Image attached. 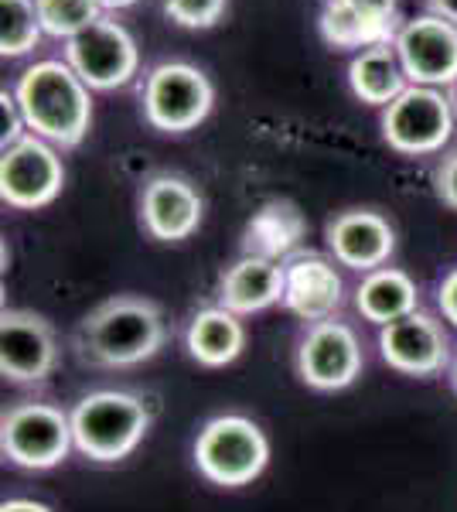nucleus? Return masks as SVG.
<instances>
[{
	"label": "nucleus",
	"mask_w": 457,
	"mask_h": 512,
	"mask_svg": "<svg viewBox=\"0 0 457 512\" xmlns=\"http://www.w3.org/2000/svg\"><path fill=\"white\" fill-rule=\"evenodd\" d=\"M222 308L232 315H256L270 304L284 301V267L263 256H243L226 270L219 284Z\"/></svg>",
	"instance_id": "f3484780"
},
{
	"label": "nucleus",
	"mask_w": 457,
	"mask_h": 512,
	"mask_svg": "<svg viewBox=\"0 0 457 512\" xmlns=\"http://www.w3.org/2000/svg\"><path fill=\"white\" fill-rule=\"evenodd\" d=\"M0 120H4V130H0V144H4V147L18 144V140H24L31 134L28 123H24L18 96L7 93V89H0Z\"/></svg>",
	"instance_id": "a878e982"
},
{
	"label": "nucleus",
	"mask_w": 457,
	"mask_h": 512,
	"mask_svg": "<svg viewBox=\"0 0 457 512\" xmlns=\"http://www.w3.org/2000/svg\"><path fill=\"white\" fill-rule=\"evenodd\" d=\"M437 195L444 198V205H451L457 212V151L447 154L444 164L437 168Z\"/></svg>",
	"instance_id": "bb28decb"
},
{
	"label": "nucleus",
	"mask_w": 457,
	"mask_h": 512,
	"mask_svg": "<svg viewBox=\"0 0 457 512\" xmlns=\"http://www.w3.org/2000/svg\"><path fill=\"white\" fill-rule=\"evenodd\" d=\"M348 86H352V93L359 96L362 103L382 106V110H386V106L410 86L393 41L372 45L355 55L352 65H348Z\"/></svg>",
	"instance_id": "aec40b11"
},
{
	"label": "nucleus",
	"mask_w": 457,
	"mask_h": 512,
	"mask_svg": "<svg viewBox=\"0 0 457 512\" xmlns=\"http://www.w3.org/2000/svg\"><path fill=\"white\" fill-rule=\"evenodd\" d=\"M164 14H168L178 28L205 31L222 21L226 0H164Z\"/></svg>",
	"instance_id": "b1692460"
},
{
	"label": "nucleus",
	"mask_w": 457,
	"mask_h": 512,
	"mask_svg": "<svg viewBox=\"0 0 457 512\" xmlns=\"http://www.w3.org/2000/svg\"><path fill=\"white\" fill-rule=\"evenodd\" d=\"M144 117L161 134H185L212 113L215 89L202 69L188 62H161L144 79Z\"/></svg>",
	"instance_id": "39448f33"
},
{
	"label": "nucleus",
	"mask_w": 457,
	"mask_h": 512,
	"mask_svg": "<svg viewBox=\"0 0 457 512\" xmlns=\"http://www.w3.org/2000/svg\"><path fill=\"white\" fill-rule=\"evenodd\" d=\"M58 359L55 335L31 311H4L0 318V369L11 383H41Z\"/></svg>",
	"instance_id": "ddd939ff"
},
{
	"label": "nucleus",
	"mask_w": 457,
	"mask_h": 512,
	"mask_svg": "<svg viewBox=\"0 0 457 512\" xmlns=\"http://www.w3.org/2000/svg\"><path fill=\"white\" fill-rule=\"evenodd\" d=\"M454 134V99L444 89L406 86L382 110V137L396 154H434Z\"/></svg>",
	"instance_id": "423d86ee"
},
{
	"label": "nucleus",
	"mask_w": 457,
	"mask_h": 512,
	"mask_svg": "<svg viewBox=\"0 0 457 512\" xmlns=\"http://www.w3.org/2000/svg\"><path fill=\"white\" fill-rule=\"evenodd\" d=\"M65 185V168L55 144L28 134L0 154V198L11 209H45Z\"/></svg>",
	"instance_id": "1a4fd4ad"
},
{
	"label": "nucleus",
	"mask_w": 457,
	"mask_h": 512,
	"mask_svg": "<svg viewBox=\"0 0 457 512\" xmlns=\"http://www.w3.org/2000/svg\"><path fill=\"white\" fill-rule=\"evenodd\" d=\"M417 301H420L417 280L396 267H379V270H372V274H365L359 291H355V308H359V315L379 328L413 315Z\"/></svg>",
	"instance_id": "a211bd4d"
},
{
	"label": "nucleus",
	"mask_w": 457,
	"mask_h": 512,
	"mask_svg": "<svg viewBox=\"0 0 457 512\" xmlns=\"http://www.w3.org/2000/svg\"><path fill=\"white\" fill-rule=\"evenodd\" d=\"M270 461L267 434L249 417L226 414L215 417L198 431L195 441V465L198 472L222 489H239L263 475Z\"/></svg>",
	"instance_id": "20e7f679"
},
{
	"label": "nucleus",
	"mask_w": 457,
	"mask_h": 512,
	"mask_svg": "<svg viewBox=\"0 0 457 512\" xmlns=\"http://www.w3.org/2000/svg\"><path fill=\"white\" fill-rule=\"evenodd\" d=\"M35 7L45 35L65 41L79 35V31H86L89 24H96L106 14L99 7V0H35Z\"/></svg>",
	"instance_id": "5701e85b"
},
{
	"label": "nucleus",
	"mask_w": 457,
	"mask_h": 512,
	"mask_svg": "<svg viewBox=\"0 0 457 512\" xmlns=\"http://www.w3.org/2000/svg\"><path fill=\"white\" fill-rule=\"evenodd\" d=\"M69 420L76 448L89 461L113 465V461H123L144 441L147 427H151V410L134 393L99 390L82 396Z\"/></svg>",
	"instance_id": "7ed1b4c3"
},
{
	"label": "nucleus",
	"mask_w": 457,
	"mask_h": 512,
	"mask_svg": "<svg viewBox=\"0 0 457 512\" xmlns=\"http://www.w3.org/2000/svg\"><path fill=\"white\" fill-rule=\"evenodd\" d=\"M437 304H440V311H444V318L457 328V267L444 280H440Z\"/></svg>",
	"instance_id": "cd10ccee"
},
{
	"label": "nucleus",
	"mask_w": 457,
	"mask_h": 512,
	"mask_svg": "<svg viewBox=\"0 0 457 512\" xmlns=\"http://www.w3.org/2000/svg\"><path fill=\"white\" fill-rule=\"evenodd\" d=\"M307 222L297 212L294 202H267L246 226L243 250L246 256H263V260L280 263L301 246Z\"/></svg>",
	"instance_id": "412c9836"
},
{
	"label": "nucleus",
	"mask_w": 457,
	"mask_h": 512,
	"mask_svg": "<svg viewBox=\"0 0 457 512\" xmlns=\"http://www.w3.org/2000/svg\"><path fill=\"white\" fill-rule=\"evenodd\" d=\"M430 14H440V18L457 24V0H427Z\"/></svg>",
	"instance_id": "c756f323"
},
{
	"label": "nucleus",
	"mask_w": 457,
	"mask_h": 512,
	"mask_svg": "<svg viewBox=\"0 0 457 512\" xmlns=\"http://www.w3.org/2000/svg\"><path fill=\"white\" fill-rule=\"evenodd\" d=\"M328 246L335 260L348 270L372 274L396 250V233L379 212L352 209L328 222Z\"/></svg>",
	"instance_id": "dca6fc26"
},
{
	"label": "nucleus",
	"mask_w": 457,
	"mask_h": 512,
	"mask_svg": "<svg viewBox=\"0 0 457 512\" xmlns=\"http://www.w3.org/2000/svg\"><path fill=\"white\" fill-rule=\"evenodd\" d=\"M72 420L52 403H18L0 427L4 458L28 472H45L65 461L72 448Z\"/></svg>",
	"instance_id": "0eeeda50"
},
{
	"label": "nucleus",
	"mask_w": 457,
	"mask_h": 512,
	"mask_svg": "<svg viewBox=\"0 0 457 512\" xmlns=\"http://www.w3.org/2000/svg\"><path fill=\"white\" fill-rule=\"evenodd\" d=\"M140 222L161 243H181L202 222V195L178 175H157L140 195Z\"/></svg>",
	"instance_id": "2eb2a0df"
},
{
	"label": "nucleus",
	"mask_w": 457,
	"mask_h": 512,
	"mask_svg": "<svg viewBox=\"0 0 457 512\" xmlns=\"http://www.w3.org/2000/svg\"><path fill=\"white\" fill-rule=\"evenodd\" d=\"M41 18L35 0H0V55L4 59H21L31 48H38Z\"/></svg>",
	"instance_id": "4be33fe9"
},
{
	"label": "nucleus",
	"mask_w": 457,
	"mask_h": 512,
	"mask_svg": "<svg viewBox=\"0 0 457 512\" xmlns=\"http://www.w3.org/2000/svg\"><path fill=\"white\" fill-rule=\"evenodd\" d=\"M185 345L195 362L219 369L239 359V352L246 345V328L239 315H232L229 308H205L191 318Z\"/></svg>",
	"instance_id": "6ab92c4d"
},
{
	"label": "nucleus",
	"mask_w": 457,
	"mask_h": 512,
	"mask_svg": "<svg viewBox=\"0 0 457 512\" xmlns=\"http://www.w3.org/2000/svg\"><path fill=\"white\" fill-rule=\"evenodd\" d=\"M410 86L454 89L457 86V24L440 14L406 21L393 38Z\"/></svg>",
	"instance_id": "9d476101"
},
{
	"label": "nucleus",
	"mask_w": 457,
	"mask_h": 512,
	"mask_svg": "<svg viewBox=\"0 0 457 512\" xmlns=\"http://www.w3.org/2000/svg\"><path fill=\"white\" fill-rule=\"evenodd\" d=\"M379 352L396 373L406 376H437L451 359L444 328L423 311H413V315L379 328Z\"/></svg>",
	"instance_id": "f8f14e48"
},
{
	"label": "nucleus",
	"mask_w": 457,
	"mask_h": 512,
	"mask_svg": "<svg viewBox=\"0 0 457 512\" xmlns=\"http://www.w3.org/2000/svg\"><path fill=\"white\" fill-rule=\"evenodd\" d=\"M65 62L76 69V76L89 89L110 93L137 76L140 55L134 35L110 14H103L96 24L65 41Z\"/></svg>",
	"instance_id": "6e6552de"
},
{
	"label": "nucleus",
	"mask_w": 457,
	"mask_h": 512,
	"mask_svg": "<svg viewBox=\"0 0 457 512\" xmlns=\"http://www.w3.org/2000/svg\"><path fill=\"white\" fill-rule=\"evenodd\" d=\"M0 512H52V509L41 506V502H31V499H11L0 506Z\"/></svg>",
	"instance_id": "c85d7f7f"
},
{
	"label": "nucleus",
	"mask_w": 457,
	"mask_h": 512,
	"mask_svg": "<svg viewBox=\"0 0 457 512\" xmlns=\"http://www.w3.org/2000/svg\"><path fill=\"white\" fill-rule=\"evenodd\" d=\"M338 4L355 11L365 24H372L382 38L393 41L396 31H400L396 28V0H338Z\"/></svg>",
	"instance_id": "393cba45"
},
{
	"label": "nucleus",
	"mask_w": 457,
	"mask_h": 512,
	"mask_svg": "<svg viewBox=\"0 0 457 512\" xmlns=\"http://www.w3.org/2000/svg\"><path fill=\"white\" fill-rule=\"evenodd\" d=\"M345 284L335 263L318 253H297L284 263V304L301 321H331L342 308Z\"/></svg>",
	"instance_id": "4468645a"
},
{
	"label": "nucleus",
	"mask_w": 457,
	"mask_h": 512,
	"mask_svg": "<svg viewBox=\"0 0 457 512\" xmlns=\"http://www.w3.org/2000/svg\"><path fill=\"white\" fill-rule=\"evenodd\" d=\"M137 0H99V7L103 11H123V7H134Z\"/></svg>",
	"instance_id": "7c9ffc66"
},
{
	"label": "nucleus",
	"mask_w": 457,
	"mask_h": 512,
	"mask_svg": "<svg viewBox=\"0 0 457 512\" xmlns=\"http://www.w3.org/2000/svg\"><path fill=\"white\" fill-rule=\"evenodd\" d=\"M362 345L359 335L345 321H318L307 328L297 345V373L311 390L335 393L352 386L362 373Z\"/></svg>",
	"instance_id": "9b49d317"
},
{
	"label": "nucleus",
	"mask_w": 457,
	"mask_h": 512,
	"mask_svg": "<svg viewBox=\"0 0 457 512\" xmlns=\"http://www.w3.org/2000/svg\"><path fill=\"white\" fill-rule=\"evenodd\" d=\"M79 352L93 366L123 369L147 362L164 345L161 308L144 297H113L79 325Z\"/></svg>",
	"instance_id": "f03ea898"
},
{
	"label": "nucleus",
	"mask_w": 457,
	"mask_h": 512,
	"mask_svg": "<svg viewBox=\"0 0 457 512\" xmlns=\"http://www.w3.org/2000/svg\"><path fill=\"white\" fill-rule=\"evenodd\" d=\"M454 386H457V362H454Z\"/></svg>",
	"instance_id": "2f4dec72"
},
{
	"label": "nucleus",
	"mask_w": 457,
	"mask_h": 512,
	"mask_svg": "<svg viewBox=\"0 0 457 512\" xmlns=\"http://www.w3.org/2000/svg\"><path fill=\"white\" fill-rule=\"evenodd\" d=\"M14 96L28 130L55 147H76L93 123V96L69 62L45 59L21 72Z\"/></svg>",
	"instance_id": "f257e3e1"
}]
</instances>
